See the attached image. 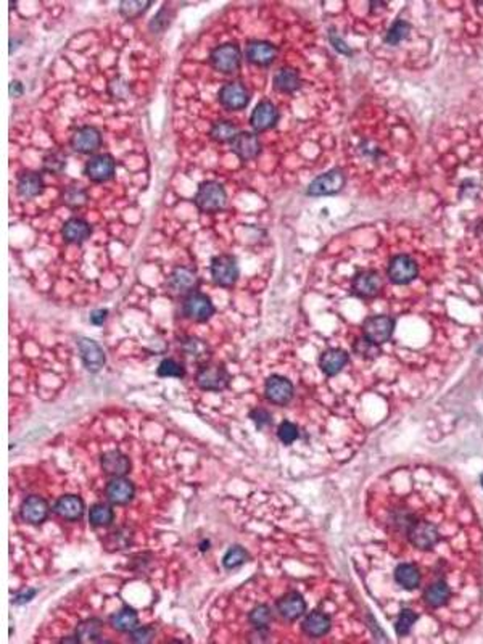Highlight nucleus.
I'll use <instances>...</instances> for the list:
<instances>
[{
	"mask_svg": "<svg viewBox=\"0 0 483 644\" xmlns=\"http://www.w3.org/2000/svg\"><path fill=\"white\" fill-rule=\"evenodd\" d=\"M422 176L430 216L446 243L483 269V92L437 123Z\"/></svg>",
	"mask_w": 483,
	"mask_h": 644,
	"instance_id": "nucleus-1",
	"label": "nucleus"
},
{
	"mask_svg": "<svg viewBox=\"0 0 483 644\" xmlns=\"http://www.w3.org/2000/svg\"><path fill=\"white\" fill-rule=\"evenodd\" d=\"M353 153L376 174L385 195H401L419 179V139L406 108L395 98L380 103L374 132L358 136Z\"/></svg>",
	"mask_w": 483,
	"mask_h": 644,
	"instance_id": "nucleus-2",
	"label": "nucleus"
},
{
	"mask_svg": "<svg viewBox=\"0 0 483 644\" xmlns=\"http://www.w3.org/2000/svg\"><path fill=\"white\" fill-rule=\"evenodd\" d=\"M438 23L461 49L483 46V2H438Z\"/></svg>",
	"mask_w": 483,
	"mask_h": 644,
	"instance_id": "nucleus-3",
	"label": "nucleus"
},
{
	"mask_svg": "<svg viewBox=\"0 0 483 644\" xmlns=\"http://www.w3.org/2000/svg\"><path fill=\"white\" fill-rule=\"evenodd\" d=\"M195 207L200 213L213 214L219 213L227 207V193L226 187L218 181H205L198 186L195 193Z\"/></svg>",
	"mask_w": 483,
	"mask_h": 644,
	"instance_id": "nucleus-4",
	"label": "nucleus"
},
{
	"mask_svg": "<svg viewBox=\"0 0 483 644\" xmlns=\"http://www.w3.org/2000/svg\"><path fill=\"white\" fill-rule=\"evenodd\" d=\"M346 176L345 171L340 168H332L331 171L322 173L316 176L306 187V193L310 197H326L337 195L338 192L345 187Z\"/></svg>",
	"mask_w": 483,
	"mask_h": 644,
	"instance_id": "nucleus-5",
	"label": "nucleus"
},
{
	"mask_svg": "<svg viewBox=\"0 0 483 644\" xmlns=\"http://www.w3.org/2000/svg\"><path fill=\"white\" fill-rule=\"evenodd\" d=\"M210 63L211 67L219 73L231 74L236 73L240 68L242 63V50L240 46L236 42H226L219 44L210 52Z\"/></svg>",
	"mask_w": 483,
	"mask_h": 644,
	"instance_id": "nucleus-6",
	"label": "nucleus"
},
{
	"mask_svg": "<svg viewBox=\"0 0 483 644\" xmlns=\"http://www.w3.org/2000/svg\"><path fill=\"white\" fill-rule=\"evenodd\" d=\"M197 385L207 392H222L231 385V374L221 364H205L195 376Z\"/></svg>",
	"mask_w": 483,
	"mask_h": 644,
	"instance_id": "nucleus-7",
	"label": "nucleus"
},
{
	"mask_svg": "<svg viewBox=\"0 0 483 644\" xmlns=\"http://www.w3.org/2000/svg\"><path fill=\"white\" fill-rule=\"evenodd\" d=\"M210 271L213 281L222 288H231L236 286L238 276H240L238 263L232 254H218V256L213 258Z\"/></svg>",
	"mask_w": 483,
	"mask_h": 644,
	"instance_id": "nucleus-8",
	"label": "nucleus"
},
{
	"mask_svg": "<svg viewBox=\"0 0 483 644\" xmlns=\"http://www.w3.org/2000/svg\"><path fill=\"white\" fill-rule=\"evenodd\" d=\"M218 98L219 103L226 110L238 112V110H245L248 107L252 96L242 81H229L219 89Z\"/></svg>",
	"mask_w": 483,
	"mask_h": 644,
	"instance_id": "nucleus-9",
	"label": "nucleus"
},
{
	"mask_svg": "<svg viewBox=\"0 0 483 644\" xmlns=\"http://www.w3.org/2000/svg\"><path fill=\"white\" fill-rule=\"evenodd\" d=\"M182 314L195 322H205L215 314V304L202 292H192L184 297Z\"/></svg>",
	"mask_w": 483,
	"mask_h": 644,
	"instance_id": "nucleus-10",
	"label": "nucleus"
},
{
	"mask_svg": "<svg viewBox=\"0 0 483 644\" xmlns=\"http://www.w3.org/2000/svg\"><path fill=\"white\" fill-rule=\"evenodd\" d=\"M406 535L416 548L427 551L437 545L438 530L427 521H416V519H407Z\"/></svg>",
	"mask_w": 483,
	"mask_h": 644,
	"instance_id": "nucleus-11",
	"label": "nucleus"
},
{
	"mask_svg": "<svg viewBox=\"0 0 483 644\" xmlns=\"http://www.w3.org/2000/svg\"><path fill=\"white\" fill-rule=\"evenodd\" d=\"M103 143V137L100 129L96 126H81L71 134L69 139V147L73 152L91 155L97 153Z\"/></svg>",
	"mask_w": 483,
	"mask_h": 644,
	"instance_id": "nucleus-12",
	"label": "nucleus"
},
{
	"mask_svg": "<svg viewBox=\"0 0 483 644\" xmlns=\"http://www.w3.org/2000/svg\"><path fill=\"white\" fill-rule=\"evenodd\" d=\"M116 173V162L109 153H98L92 155L86 162L84 166V174L91 179L92 182H108L109 179L114 177Z\"/></svg>",
	"mask_w": 483,
	"mask_h": 644,
	"instance_id": "nucleus-13",
	"label": "nucleus"
},
{
	"mask_svg": "<svg viewBox=\"0 0 483 644\" xmlns=\"http://www.w3.org/2000/svg\"><path fill=\"white\" fill-rule=\"evenodd\" d=\"M168 292L176 297H187L188 293L195 292L198 286V276L193 269L187 266H177L168 277Z\"/></svg>",
	"mask_w": 483,
	"mask_h": 644,
	"instance_id": "nucleus-14",
	"label": "nucleus"
},
{
	"mask_svg": "<svg viewBox=\"0 0 483 644\" xmlns=\"http://www.w3.org/2000/svg\"><path fill=\"white\" fill-rule=\"evenodd\" d=\"M243 55H245L248 63L256 64V67H269L277 58L279 47L269 41H263V39H253V41L245 44Z\"/></svg>",
	"mask_w": 483,
	"mask_h": 644,
	"instance_id": "nucleus-15",
	"label": "nucleus"
},
{
	"mask_svg": "<svg viewBox=\"0 0 483 644\" xmlns=\"http://www.w3.org/2000/svg\"><path fill=\"white\" fill-rule=\"evenodd\" d=\"M76 345L79 349V356H81L82 366L86 367L89 372L97 374L105 366V353H103L102 347L98 345L96 340L87 337H79L76 340Z\"/></svg>",
	"mask_w": 483,
	"mask_h": 644,
	"instance_id": "nucleus-16",
	"label": "nucleus"
},
{
	"mask_svg": "<svg viewBox=\"0 0 483 644\" xmlns=\"http://www.w3.org/2000/svg\"><path fill=\"white\" fill-rule=\"evenodd\" d=\"M279 121V110L269 98H261L253 108L252 116L248 119L253 132H263L276 126Z\"/></svg>",
	"mask_w": 483,
	"mask_h": 644,
	"instance_id": "nucleus-17",
	"label": "nucleus"
},
{
	"mask_svg": "<svg viewBox=\"0 0 483 644\" xmlns=\"http://www.w3.org/2000/svg\"><path fill=\"white\" fill-rule=\"evenodd\" d=\"M293 383L290 378L283 376H271L266 378L265 383V395L269 401L277 404V406H286L293 398Z\"/></svg>",
	"mask_w": 483,
	"mask_h": 644,
	"instance_id": "nucleus-18",
	"label": "nucleus"
},
{
	"mask_svg": "<svg viewBox=\"0 0 483 644\" xmlns=\"http://www.w3.org/2000/svg\"><path fill=\"white\" fill-rule=\"evenodd\" d=\"M49 511H51V507H49L47 499L37 495H31L21 503L19 516H21L24 522L31 523V525H41L42 522L47 521Z\"/></svg>",
	"mask_w": 483,
	"mask_h": 644,
	"instance_id": "nucleus-19",
	"label": "nucleus"
},
{
	"mask_svg": "<svg viewBox=\"0 0 483 644\" xmlns=\"http://www.w3.org/2000/svg\"><path fill=\"white\" fill-rule=\"evenodd\" d=\"M231 148L242 162H252L261 153V142L256 132L240 131L231 142Z\"/></svg>",
	"mask_w": 483,
	"mask_h": 644,
	"instance_id": "nucleus-20",
	"label": "nucleus"
},
{
	"mask_svg": "<svg viewBox=\"0 0 483 644\" xmlns=\"http://www.w3.org/2000/svg\"><path fill=\"white\" fill-rule=\"evenodd\" d=\"M53 512L64 521L76 522L86 512V504L78 495H63L55 501Z\"/></svg>",
	"mask_w": 483,
	"mask_h": 644,
	"instance_id": "nucleus-21",
	"label": "nucleus"
},
{
	"mask_svg": "<svg viewBox=\"0 0 483 644\" xmlns=\"http://www.w3.org/2000/svg\"><path fill=\"white\" fill-rule=\"evenodd\" d=\"M92 236V226L82 218H69L62 226V237L69 245H79Z\"/></svg>",
	"mask_w": 483,
	"mask_h": 644,
	"instance_id": "nucleus-22",
	"label": "nucleus"
},
{
	"mask_svg": "<svg viewBox=\"0 0 483 644\" xmlns=\"http://www.w3.org/2000/svg\"><path fill=\"white\" fill-rule=\"evenodd\" d=\"M350 363V353L343 348H328L321 354L319 367L328 377L337 376Z\"/></svg>",
	"mask_w": 483,
	"mask_h": 644,
	"instance_id": "nucleus-23",
	"label": "nucleus"
},
{
	"mask_svg": "<svg viewBox=\"0 0 483 644\" xmlns=\"http://www.w3.org/2000/svg\"><path fill=\"white\" fill-rule=\"evenodd\" d=\"M100 466L109 477H126L131 472V459L118 449H113L102 454Z\"/></svg>",
	"mask_w": 483,
	"mask_h": 644,
	"instance_id": "nucleus-24",
	"label": "nucleus"
},
{
	"mask_svg": "<svg viewBox=\"0 0 483 644\" xmlns=\"http://www.w3.org/2000/svg\"><path fill=\"white\" fill-rule=\"evenodd\" d=\"M274 89L281 94H295L303 87L301 74L297 68L282 67L274 74Z\"/></svg>",
	"mask_w": 483,
	"mask_h": 644,
	"instance_id": "nucleus-25",
	"label": "nucleus"
},
{
	"mask_svg": "<svg viewBox=\"0 0 483 644\" xmlns=\"http://www.w3.org/2000/svg\"><path fill=\"white\" fill-rule=\"evenodd\" d=\"M136 495V487L126 477H113L107 485V498L113 504H128Z\"/></svg>",
	"mask_w": 483,
	"mask_h": 644,
	"instance_id": "nucleus-26",
	"label": "nucleus"
},
{
	"mask_svg": "<svg viewBox=\"0 0 483 644\" xmlns=\"http://www.w3.org/2000/svg\"><path fill=\"white\" fill-rule=\"evenodd\" d=\"M306 611V602L301 595L298 593H287L277 601V612L281 613L282 618L288 622L297 620L300 618Z\"/></svg>",
	"mask_w": 483,
	"mask_h": 644,
	"instance_id": "nucleus-27",
	"label": "nucleus"
},
{
	"mask_svg": "<svg viewBox=\"0 0 483 644\" xmlns=\"http://www.w3.org/2000/svg\"><path fill=\"white\" fill-rule=\"evenodd\" d=\"M44 191V179L37 171H23L18 176L17 192L23 198H36Z\"/></svg>",
	"mask_w": 483,
	"mask_h": 644,
	"instance_id": "nucleus-28",
	"label": "nucleus"
},
{
	"mask_svg": "<svg viewBox=\"0 0 483 644\" xmlns=\"http://www.w3.org/2000/svg\"><path fill=\"white\" fill-rule=\"evenodd\" d=\"M301 630L305 632V635L311 636V638H319L324 636L326 633L331 630V618H328L327 613H324L321 611H313L308 613L303 620Z\"/></svg>",
	"mask_w": 483,
	"mask_h": 644,
	"instance_id": "nucleus-29",
	"label": "nucleus"
},
{
	"mask_svg": "<svg viewBox=\"0 0 483 644\" xmlns=\"http://www.w3.org/2000/svg\"><path fill=\"white\" fill-rule=\"evenodd\" d=\"M395 580L405 590H416L421 585V572L412 564H401L395 568Z\"/></svg>",
	"mask_w": 483,
	"mask_h": 644,
	"instance_id": "nucleus-30",
	"label": "nucleus"
},
{
	"mask_svg": "<svg viewBox=\"0 0 483 644\" xmlns=\"http://www.w3.org/2000/svg\"><path fill=\"white\" fill-rule=\"evenodd\" d=\"M112 625L116 632L131 633L139 625L137 612L131 607H123L112 616Z\"/></svg>",
	"mask_w": 483,
	"mask_h": 644,
	"instance_id": "nucleus-31",
	"label": "nucleus"
},
{
	"mask_svg": "<svg viewBox=\"0 0 483 644\" xmlns=\"http://www.w3.org/2000/svg\"><path fill=\"white\" fill-rule=\"evenodd\" d=\"M238 128L234 121H229V119H219V121L213 123V126L210 129V137L213 141L218 143H231L234 139L237 137V134L240 132Z\"/></svg>",
	"mask_w": 483,
	"mask_h": 644,
	"instance_id": "nucleus-32",
	"label": "nucleus"
},
{
	"mask_svg": "<svg viewBox=\"0 0 483 644\" xmlns=\"http://www.w3.org/2000/svg\"><path fill=\"white\" fill-rule=\"evenodd\" d=\"M62 202L69 209H79L87 204L89 193L84 187L78 186V184H71V186L63 189Z\"/></svg>",
	"mask_w": 483,
	"mask_h": 644,
	"instance_id": "nucleus-33",
	"label": "nucleus"
},
{
	"mask_svg": "<svg viewBox=\"0 0 483 644\" xmlns=\"http://www.w3.org/2000/svg\"><path fill=\"white\" fill-rule=\"evenodd\" d=\"M450 598H451V590L445 582L432 583V585L427 588L424 593L425 602L429 604L430 607L445 606V604L450 601Z\"/></svg>",
	"mask_w": 483,
	"mask_h": 644,
	"instance_id": "nucleus-34",
	"label": "nucleus"
},
{
	"mask_svg": "<svg viewBox=\"0 0 483 644\" xmlns=\"http://www.w3.org/2000/svg\"><path fill=\"white\" fill-rule=\"evenodd\" d=\"M102 628L103 625L98 618H89V620L79 623L74 633H76L79 643H96L100 641Z\"/></svg>",
	"mask_w": 483,
	"mask_h": 644,
	"instance_id": "nucleus-35",
	"label": "nucleus"
},
{
	"mask_svg": "<svg viewBox=\"0 0 483 644\" xmlns=\"http://www.w3.org/2000/svg\"><path fill=\"white\" fill-rule=\"evenodd\" d=\"M68 158L64 152L58 148H52L44 153L42 157V169L49 174H62L67 169Z\"/></svg>",
	"mask_w": 483,
	"mask_h": 644,
	"instance_id": "nucleus-36",
	"label": "nucleus"
},
{
	"mask_svg": "<svg viewBox=\"0 0 483 644\" xmlns=\"http://www.w3.org/2000/svg\"><path fill=\"white\" fill-rule=\"evenodd\" d=\"M113 519L114 512L109 504L98 503L89 509V522L92 527H107L113 522Z\"/></svg>",
	"mask_w": 483,
	"mask_h": 644,
	"instance_id": "nucleus-37",
	"label": "nucleus"
},
{
	"mask_svg": "<svg viewBox=\"0 0 483 644\" xmlns=\"http://www.w3.org/2000/svg\"><path fill=\"white\" fill-rule=\"evenodd\" d=\"M150 7H152V3L147 2V0H124V2L119 3L118 10H119V13H121V17L128 18V19H134V18L142 17V15L146 13Z\"/></svg>",
	"mask_w": 483,
	"mask_h": 644,
	"instance_id": "nucleus-38",
	"label": "nucleus"
},
{
	"mask_svg": "<svg viewBox=\"0 0 483 644\" xmlns=\"http://www.w3.org/2000/svg\"><path fill=\"white\" fill-rule=\"evenodd\" d=\"M176 17V12H174V10H171V5L169 3H164L163 7L158 10V13L155 15V17L152 18V23H150V31L152 33H155V34H160V33H164L166 31V29L169 28V24H171L173 21V18Z\"/></svg>",
	"mask_w": 483,
	"mask_h": 644,
	"instance_id": "nucleus-39",
	"label": "nucleus"
},
{
	"mask_svg": "<svg viewBox=\"0 0 483 644\" xmlns=\"http://www.w3.org/2000/svg\"><path fill=\"white\" fill-rule=\"evenodd\" d=\"M248 561V552L245 548L242 546H232L229 548V551L226 552V556L222 559V566L232 571V568H237L243 566Z\"/></svg>",
	"mask_w": 483,
	"mask_h": 644,
	"instance_id": "nucleus-40",
	"label": "nucleus"
},
{
	"mask_svg": "<svg viewBox=\"0 0 483 644\" xmlns=\"http://www.w3.org/2000/svg\"><path fill=\"white\" fill-rule=\"evenodd\" d=\"M248 620H250V623L255 628H267L269 623H271V620H272L271 609H269L266 604H260V606H256L250 612V616H248Z\"/></svg>",
	"mask_w": 483,
	"mask_h": 644,
	"instance_id": "nucleus-41",
	"label": "nucleus"
},
{
	"mask_svg": "<svg viewBox=\"0 0 483 644\" xmlns=\"http://www.w3.org/2000/svg\"><path fill=\"white\" fill-rule=\"evenodd\" d=\"M157 374L160 377L182 378L184 374H186V371H184V367L176 361V359L166 358V359H163V361L160 363V366L157 367Z\"/></svg>",
	"mask_w": 483,
	"mask_h": 644,
	"instance_id": "nucleus-42",
	"label": "nucleus"
},
{
	"mask_svg": "<svg viewBox=\"0 0 483 644\" xmlns=\"http://www.w3.org/2000/svg\"><path fill=\"white\" fill-rule=\"evenodd\" d=\"M416 620H417V613L414 611H411V609H403L395 623V630L398 635L400 636L406 635V633L411 630V627L414 625Z\"/></svg>",
	"mask_w": 483,
	"mask_h": 644,
	"instance_id": "nucleus-43",
	"label": "nucleus"
},
{
	"mask_svg": "<svg viewBox=\"0 0 483 644\" xmlns=\"http://www.w3.org/2000/svg\"><path fill=\"white\" fill-rule=\"evenodd\" d=\"M182 351L188 354V356L193 358H202L203 354L208 353V347L207 343L200 340V338H186L182 342Z\"/></svg>",
	"mask_w": 483,
	"mask_h": 644,
	"instance_id": "nucleus-44",
	"label": "nucleus"
},
{
	"mask_svg": "<svg viewBox=\"0 0 483 644\" xmlns=\"http://www.w3.org/2000/svg\"><path fill=\"white\" fill-rule=\"evenodd\" d=\"M277 437L283 445H292L298 438V427L290 421H283L277 428Z\"/></svg>",
	"mask_w": 483,
	"mask_h": 644,
	"instance_id": "nucleus-45",
	"label": "nucleus"
},
{
	"mask_svg": "<svg viewBox=\"0 0 483 644\" xmlns=\"http://www.w3.org/2000/svg\"><path fill=\"white\" fill-rule=\"evenodd\" d=\"M108 94H112L114 98H126L129 96V84L123 78L113 79L108 84Z\"/></svg>",
	"mask_w": 483,
	"mask_h": 644,
	"instance_id": "nucleus-46",
	"label": "nucleus"
},
{
	"mask_svg": "<svg viewBox=\"0 0 483 644\" xmlns=\"http://www.w3.org/2000/svg\"><path fill=\"white\" fill-rule=\"evenodd\" d=\"M250 419H252L253 422L256 424V427H258V428H263V427L271 426V422H272L271 412H269L267 409H263V408H255V409H253V411L250 412Z\"/></svg>",
	"mask_w": 483,
	"mask_h": 644,
	"instance_id": "nucleus-47",
	"label": "nucleus"
},
{
	"mask_svg": "<svg viewBox=\"0 0 483 644\" xmlns=\"http://www.w3.org/2000/svg\"><path fill=\"white\" fill-rule=\"evenodd\" d=\"M155 638V632L152 627H141L131 632V641L134 643H150Z\"/></svg>",
	"mask_w": 483,
	"mask_h": 644,
	"instance_id": "nucleus-48",
	"label": "nucleus"
},
{
	"mask_svg": "<svg viewBox=\"0 0 483 644\" xmlns=\"http://www.w3.org/2000/svg\"><path fill=\"white\" fill-rule=\"evenodd\" d=\"M107 317H108V309H105V308L94 309V311L91 313V316H89L92 326H98V327L103 326V322L107 321Z\"/></svg>",
	"mask_w": 483,
	"mask_h": 644,
	"instance_id": "nucleus-49",
	"label": "nucleus"
},
{
	"mask_svg": "<svg viewBox=\"0 0 483 644\" xmlns=\"http://www.w3.org/2000/svg\"><path fill=\"white\" fill-rule=\"evenodd\" d=\"M8 91H10V97L19 98L24 94V84L21 81H18V79H13V81L10 82Z\"/></svg>",
	"mask_w": 483,
	"mask_h": 644,
	"instance_id": "nucleus-50",
	"label": "nucleus"
},
{
	"mask_svg": "<svg viewBox=\"0 0 483 644\" xmlns=\"http://www.w3.org/2000/svg\"><path fill=\"white\" fill-rule=\"evenodd\" d=\"M36 596V590H26V591H21V593H18L17 596L13 598V604H19V606H23V604H26L31 601V599Z\"/></svg>",
	"mask_w": 483,
	"mask_h": 644,
	"instance_id": "nucleus-51",
	"label": "nucleus"
},
{
	"mask_svg": "<svg viewBox=\"0 0 483 644\" xmlns=\"http://www.w3.org/2000/svg\"><path fill=\"white\" fill-rule=\"evenodd\" d=\"M21 46V42H18L17 41V37H12L10 39V53H15V50H17V46Z\"/></svg>",
	"mask_w": 483,
	"mask_h": 644,
	"instance_id": "nucleus-52",
	"label": "nucleus"
},
{
	"mask_svg": "<svg viewBox=\"0 0 483 644\" xmlns=\"http://www.w3.org/2000/svg\"><path fill=\"white\" fill-rule=\"evenodd\" d=\"M482 485H483V476H482Z\"/></svg>",
	"mask_w": 483,
	"mask_h": 644,
	"instance_id": "nucleus-53",
	"label": "nucleus"
}]
</instances>
